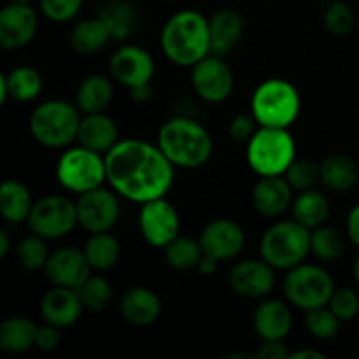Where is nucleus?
Segmentation results:
<instances>
[{
	"label": "nucleus",
	"mask_w": 359,
	"mask_h": 359,
	"mask_svg": "<svg viewBox=\"0 0 359 359\" xmlns=\"http://www.w3.org/2000/svg\"><path fill=\"white\" fill-rule=\"evenodd\" d=\"M60 344H62V332H60L58 326L46 321L44 325L37 326V332H35V347L39 351L51 353V351L58 349Z\"/></svg>",
	"instance_id": "nucleus-44"
},
{
	"label": "nucleus",
	"mask_w": 359,
	"mask_h": 359,
	"mask_svg": "<svg viewBox=\"0 0 359 359\" xmlns=\"http://www.w3.org/2000/svg\"><path fill=\"white\" fill-rule=\"evenodd\" d=\"M293 191L284 175H266L259 177L252 189V205L256 212L265 217H277L291 207Z\"/></svg>",
	"instance_id": "nucleus-20"
},
{
	"label": "nucleus",
	"mask_w": 359,
	"mask_h": 359,
	"mask_svg": "<svg viewBox=\"0 0 359 359\" xmlns=\"http://www.w3.org/2000/svg\"><path fill=\"white\" fill-rule=\"evenodd\" d=\"M259 128L252 114H237L228 126V137L235 144H248Z\"/></svg>",
	"instance_id": "nucleus-43"
},
{
	"label": "nucleus",
	"mask_w": 359,
	"mask_h": 359,
	"mask_svg": "<svg viewBox=\"0 0 359 359\" xmlns=\"http://www.w3.org/2000/svg\"><path fill=\"white\" fill-rule=\"evenodd\" d=\"M42 14L55 23H67L79 14L83 0H39Z\"/></svg>",
	"instance_id": "nucleus-42"
},
{
	"label": "nucleus",
	"mask_w": 359,
	"mask_h": 359,
	"mask_svg": "<svg viewBox=\"0 0 359 359\" xmlns=\"http://www.w3.org/2000/svg\"><path fill=\"white\" fill-rule=\"evenodd\" d=\"M217 269H219V259L212 258V256L209 255H203L196 270H198L202 276H214V273L217 272Z\"/></svg>",
	"instance_id": "nucleus-48"
},
{
	"label": "nucleus",
	"mask_w": 359,
	"mask_h": 359,
	"mask_svg": "<svg viewBox=\"0 0 359 359\" xmlns=\"http://www.w3.org/2000/svg\"><path fill=\"white\" fill-rule=\"evenodd\" d=\"M16 256L18 262H20V265L25 270H28V272H37V270L44 269L51 252H49L48 241L46 238L32 233L18 244Z\"/></svg>",
	"instance_id": "nucleus-37"
},
{
	"label": "nucleus",
	"mask_w": 359,
	"mask_h": 359,
	"mask_svg": "<svg viewBox=\"0 0 359 359\" xmlns=\"http://www.w3.org/2000/svg\"><path fill=\"white\" fill-rule=\"evenodd\" d=\"M77 105L65 100H46L30 116V133L41 146L62 149L77 140L81 114Z\"/></svg>",
	"instance_id": "nucleus-7"
},
{
	"label": "nucleus",
	"mask_w": 359,
	"mask_h": 359,
	"mask_svg": "<svg viewBox=\"0 0 359 359\" xmlns=\"http://www.w3.org/2000/svg\"><path fill=\"white\" fill-rule=\"evenodd\" d=\"M226 359H238V358H245V359H252V358H258L256 354H251V353H230L224 356Z\"/></svg>",
	"instance_id": "nucleus-51"
},
{
	"label": "nucleus",
	"mask_w": 359,
	"mask_h": 359,
	"mask_svg": "<svg viewBox=\"0 0 359 359\" xmlns=\"http://www.w3.org/2000/svg\"><path fill=\"white\" fill-rule=\"evenodd\" d=\"M118 193H112L105 188L91 189L83 193L77 198V223L88 233H100V231H111L118 224L119 200Z\"/></svg>",
	"instance_id": "nucleus-13"
},
{
	"label": "nucleus",
	"mask_w": 359,
	"mask_h": 359,
	"mask_svg": "<svg viewBox=\"0 0 359 359\" xmlns=\"http://www.w3.org/2000/svg\"><path fill=\"white\" fill-rule=\"evenodd\" d=\"M245 160L259 177L284 175L287 167L297 160V142L290 128L259 126L248 142Z\"/></svg>",
	"instance_id": "nucleus-5"
},
{
	"label": "nucleus",
	"mask_w": 359,
	"mask_h": 359,
	"mask_svg": "<svg viewBox=\"0 0 359 359\" xmlns=\"http://www.w3.org/2000/svg\"><path fill=\"white\" fill-rule=\"evenodd\" d=\"M11 2H18V4H32L34 0H11Z\"/></svg>",
	"instance_id": "nucleus-53"
},
{
	"label": "nucleus",
	"mask_w": 359,
	"mask_h": 359,
	"mask_svg": "<svg viewBox=\"0 0 359 359\" xmlns=\"http://www.w3.org/2000/svg\"><path fill=\"white\" fill-rule=\"evenodd\" d=\"M42 76L34 67H16L7 74H0V104L7 98L18 102H32L41 95Z\"/></svg>",
	"instance_id": "nucleus-25"
},
{
	"label": "nucleus",
	"mask_w": 359,
	"mask_h": 359,
	"mask_svg": "<svg viewBox=\"0 0 359 359\" xmlns=\"http://www.w3.org/2000/svg\"><path fill=\"white\" fill-rule=\"evenodd\" d=\"M37 325L23 316L7 318L0 325V349L7 354H23L35 347Z\"/></svg>",
	"instance_id": "nucleus-30"
},
{
	"label": "nucleus",
	"mask_w": 359,
	"mask_h": 359,
	"mask_svg": "<svg viewBox=\"0 0 359 359\" xmlns=\"http://www.w3.org/2000/svg\"><path fill=\"white\" fill-rule=\"evenodd\" d=\"M325 2H333V0H325Z\"/></svg>",
	"instance_id": "nucleus-54"
},
{
	"label": "nucleus",
	"mask_w": 359,
	"mask_h": 359,
	"mask_svg": "<svg viewBox=\"0 0 359 359\" xmlns=\"http://www.w3.org/2000/svg\"><path fill=\"white\" fill-rule=\"evenodd\" d=\"M284 177L290 182L294 191H305V189L314 188L318 182H321V163H316L312 160H297L287 167L284 172Z\"/></svg>",
	"instance_id": "nucleus-40"
},
{
	"label": "nucleus",
	"mask_w": 359,
	"mask_h": 359,
	"mask_svg": "<svg viewBox=\"0 0 359 359\" xmlns=\"http://www.w3.org/2000/svg\"><path fill=\"white\" fill-rule=\"evenodd\" d=\"M359 168L353 158L333 154L321 161V182L333 193H347L358 184Z\"/></svg>",
	"instance_id": "nucleus-28"
},
{
	"label": "nucleus",
	"mask_w": 359,
	"mask_h": 359,
	"mask_svg": "<svg viewBox=\"0 0 359 359\" xmlns=\"http://www.w3.org/2000/svg\"><path fill=\"white\" fill-rule=\"evenodd\" d=\"M191 86L207 104H221L233 91V72L224 62V56L207 55L191 67Z\"/></svg>",
	"instance_id": "nucleus-11"
},
{
	"label": "nucleus",
	"mask_w": 359,
	"mask_h": 359,
	"mask_svg": "<svg viewBox=\"0 0 359 359\" xmlns=\"http://www.w3.org/2000/svg\"><path fill=\"white\" fill-rule=\"evenodd\" d=\"M34 207L30 189L16 179H7L0 186V214L9 223H23Z\"/></svg>",
	"instance_id": "nucleus-29"
},
{
	"label": "nucleus",
	"mask_w": 359,
	"mask_h": 359,
	"mask_svg": "<svg viewBox=\"0 0 359 359\" xmlns=\"http://www.w3.org/2000/svg\"><path fill=\"white\" fill-rule=\"evenodd\" d=\"M77 142L91 151L107 154L119 142L118 125L105 112L86 114L84 118H81Z\"/></svg>",
	"instance_id": "nucleus-24"
},
{
	"label": "nucleus",
	"mask_w": 359,
	"mask_h": 359,
	"mask_svg": "<svg viewBox=\"0 0 359 359\" xmlns=\"http://www.w3.org/2000/svg\"><path fill=\"white\" fill-rule=\"evenodd\" d=\"M256 333L262 340H284L293 328V314L286 302L263 300L252 318Z\"/></svg>",
	"instance_id": "nucleus-22"
},
{
	"label": "nucleus",
	"mask_w": 359,
	"mask_h": 359,
	"mask_svg": "<svg viewBox=\"0 0 359 359\" xmlns=\"http://www.w3.org/2000/svg\"><path fill=\"white\" fill-rule=\"evenodd\" d=\"M302 98L297 86L287 79L263 81L251 97V114L259 126L290 128L300 116Z\"/></svg>",
	"instance_id": "nucleus-4"
},
{
	"label": "nucleus",
	"mask_w": 359,
	"mask_h": 359,
	"mask_svg": "<svg viewBox=\"0 0 359 359\" xmlns=\"http://www.w3.org/2000/svg\"><path fill=\"white\" fill-rule=\"evenodd\" d=\"M158 146L175 168H198L212 156L214 142L200 123L189 118H172L158 132Z\"/></svg>",
	"instance_id": "nucleus-3"
},
{
	"label": "nucleus",
	"mask_w": 359,
	"mask_h": 359,
	"mask_svg": "<svg viewBox=\"0 0 359 359\" xmlns=\"http://www.w3.org/2000/svg\"><path fill=\"white\" fill-rule=\"evenodd\" d=\"M323 23L325 28L335 37H346L353 32L356 25V14L354 9L344 0H333L328 2L325 14H323Z\"/></svg>",
	"instance_id": "nucleus-38"
},
{
	"label": "nucleus",
	"mask_w": 359,
	"mask_h": 359,
	"mask_svg": "<svg viewBox=\"0 0 359 359\" xmlns=\"http://www.w3.org/2000/svg\"><path fill=\"white\" fill-rule=\"evenodd\" d=\"M210 28V53L226 56L233 51L244 35V18L230 7L217 9L209 18Z\"/></svg>",
	"instance_id": "nucleus-21"
},
{
	"label": "nucleus",
	"mask_w": 359,
	"mask_h": 359,
	"mask_svg": "<svg viewBox=\"0 0 359 359\" xmlns=\"http://www.w3.org/2000/svg\"><path fill=\"white\" fill-rule=\"evenodd\" d=\"M114 98V86L109 77L100 74H91L84 77L76 91V105L84 114L105 112Z\"/></svg>",
	"instance_id": "nucleus-27"
},
{
	"label": "nucleus",
	"mask_w": 359,
	"mask_h": 359,
	"mask_svg": "<svg viewBox=\"0 0 359 359\" xmlns=\"http://www.w3.org/2000/svg\"><path fill=\"white\" fill-rule=\"evenodd\" d=\"M130 97L137 104H146V102H149L153 98V86H151V83H147L135 88H130Z\"/></svg>",
	"instance_id": "nucleus-47"
},
{
	"label": "nucleus",
	"mask_w": 359,
	"mask_h": 359,
	"mask_svg": "<svg viewBox=\"0 0 359 359\" xmlns=\"http://www.w3.org/2000/svg\"><path fill=\"white\" fill-rule=\"evenodd\" d=\"M328 307L340 321H353L359 318V294L351 287H335Z\"/></svg>",
	"instance_id": "nucleus-41"
},
{
	"label": "nucleus",
	"mask_w": 359,
	"mask_h": 359,
	"mask_svg": "<svg viewBox=\"0 0 359 359\" xmlns=\"http://www.w3.org/2000/svg\"><path fill=\"white\" fill-rule=\"evenodd\" d=\"M160 46L163 55L175 65H196L210 55L209 18L195 9L177 11L161 28Z\"/></svg>",
	"instance_id": "nucleus-2"
},
{
	"label": "nucleus",
	"mask_w": 359,
	"mask_h": 359,
	"mask_svg": "<svg viewBox=\"0 0 359 359\" xmlns=\"http://www.w3.org/2000/svg\"><path fill=\"white\" fill-rule=\"evenodd\" d=\"M81 302L84 309L90 311H104L111 305L114 291H112L111 283L102 276H90L79 287H77Z\"/></svg>",
	"instance_id": "nucleus-36"
},
{
	"label": "nucleus",
	"mask_w": 359,
	"mask_h": 359,
	"mask_svg": "<svg viewBox=\"0 0 359 359\" xmlns=\"http://www.w3.org/2000/svg\"><path fill=\"white\" fill-rule=\"evenodd\" d=\"M9 249H11V238L7 235V231H0V259L6 258L9 255Z\"/></svg>",
	"instance_id": "nucleus-50"
},
{
	"label": "nucleus",
	"mask_w": 359,
	"mask_h": 359,
	"mask_svg": "<svg viewBox=\"0 0 359 359\" xmlns=\"http://www.w3.org/2000/svg\"><path fill=\"white\" fill-rule=\"evenodd\" d=\"M163 256L170 269L179 270V272H188V270L198 269L203 249L200 245V241L177 235L167 248H163Z\"/></svg>",
	"instance_id": "nucleus-34"
},
{
	"label": "nucleus",
	"mask_w": 359,
	"mask_h": 359,
	"mask_svg": "<svg viewBox=\"0 0 359 359\" xmlns=\"http://www.w3.org/2000/svg\"><path fill=\"white\" fill-rule=\"evenodd\" d=\"M311 233L294 219L279 221L266 228L259 241V256L276 270H290L311 255Z\"/></svg>",
	"instance_id": "nucleus-6"
},
{
	"label": "nucleus",
	"mask_w": 359,
	"mask_h": 359,
	"mask_svg": "<svg viewBox=\"0 0 359 359\" xmlns=\"http://www.w3.org/2000/svg\"><path fill=\"white\" fill-rule=\"evenodd\" d=\"M119 314L132 326H149L160 318L161 300L149 287L135 286L123 294Z\"/></svg>",
	"instance_id": "nucleus-23"
},
{
	"label": "nucleus",
	"mask_w": 359,
	"mask_h": 359,
	"mask_svg": "<svg viewBox=\"0 0 359 359\" xmlns=\"http://www.w3.org/2000/svg\"><path fill=\"white\" fill-rule=\"evenodd\" d=\"M32 233L56 241L69 235L77 226V205L62 195H48L34 202L32 212L27 219Z\"/></svg>",
	"instance_id": "nucleus-10"
},
{
	"label": "nucleus",
	"mask_w": 359,
	"mask_h": 359,
	"mask_svg": "<svg viewBox=\"0 0 359 359\" xmlns=\"http://www.w3.org/2000/svg\"><path fill=\"white\" fill-rule=\"evenodd\" d=\"M256 356L259 359H290L291 353L284 340H262Z\"/></svg>",
	"instance_id": "nucleus-45"
},
{
	"label": "nucleus",
	"mask_w": 359,
	"mask_h": 359,
	"mask_svg": "<svg viewBox=\"0 0 359 359\" xmlns=\"http://www.w3.org/2000/svg\"><path fill=\"white\" fill-rule=\"evenodd\" d=\"M39 18L30 4L9 2L0 11V46L4 49H20L37 35Z\"/></svg>",
	"instance_id": "nucleus-17"
},
{
	"label": "nucleus",
	"mask_w": 359,
	"mask_h": 359,
	"mask_svg": "<svg viewBox=\"0 0 359 359\" xmlns=\"http://www.w3.org/2000/svg\"><path fill=\"white\" fill-rule=\"evenodd\" d=\"M56 181L63 189L76 195L100 188L107 181L105 154L88 149L81 144L65 149L56 163Z\"/></svg>",
	"instance_id": "nucleus-8"
},
{
	"label": "nucleus",
	"mask_w": 359,
	"mask_h": 359,
	"mask_svg": "<svg viewBox=\"0 0 359 359\" xmlns=\"http://www.w3.org/2000/svg\"><path fill=\"white\" fill-rule=\"evenodd\" d=\"M105 168L112 189L140 205L163 198L175 179V167L160 146L139 139L119 140L105 154Z\"/></svg>",
	"instance_id": "nucleus-1"
},
{
	"label": "nucleus",
	"mask_w": 359,
	"mask_h": 359,
	"mask_svg": "<svg viewBox=\"0 0 359 359\" xmlns=\"http://www.w3.org/2000/svg\"><path fill=\"white\" fill-rule=\"evenodd\" d=\"M353 276H354V280L359 284V255L356 256V259H354L353 263Z\"/></svg>",
	"instance_id": "nucleus-52"
},
{
	"label": "nucleus",
	"mask_w": 359,
	"mask_h": 359,
	"mask_svg": "<svg viewBox=\"0 0 359 359\" xmlns=\"http://www.w3.org/2000/svg\"><path fill=\"white\" fill-rule=\"evenodd\" d=\"M84 255H86L91 269L97 272H107L119 262L121 245L111 231L91 233L84 245Z\"/></svg>",
	"instance_id": "nucleus-33"
},
{
	"label": "nucleus",
	"mask_w": 359,
	"mask_h": 359,
	"mask_svg": "<svg viewBox=\"0 0 359 359\" xmlns=\"http://www.w3.org/2000/svg\"><path fill=\"white\" fill-rule=\"evenodd\" d=\"M273 266L269 265L263 258L244 259L231 269L228 276V284L235 294L248 300L269 297L276 286V273Z\"/></svg>",
	"instance_id": "nucleus-14"
},
{
	"label": "nucleus",
	"mask_w": 359,
	"mask_h": 359,
	"mask_svg": "<svg viewBox=\"0 0 359 359\" xmlns=\"http://www.w3.org/2000/svg\"><path fill=\"white\" fill-rule=\"evenodd\" d=\"M291 359H325V354L316 349H300L291 353Z\"/></svg>",
	"instance_id": "nucleus-49"
},
{
	"label": "nucleus",
	"mask_w": 359,
	"mask_h": 359,
	"mask_svg": "<svg viewBox=\"0 0 359 359\" xmlns=\"http://www.w3.org/2000/svg\"><path fill=\"white\" fill-rule=\"evenodd\" d=\"M291 214L293 219L300 224L307 226L309 230L323 226L330 216V203L321 191H316L314 188L298 191V195L291 203Z\"/></svg>",
	"instance_id": "nucleus-31"
},
{
	"label": "nucleus",
	"mask_w": 359,
	"mask_h": 359,
	"mask_svg": "<svg viewBox=\"0 0 359 359\" xmlns=\"http://www.w3.org/2000/svg\"><path fill=\"white\" fill-rule=\"evenodd\" d=\"M346 251V238L337 228L318 226L311 233V252L321 262H337Z\"/></svg>",
	"instance_id": "nucleus-35"
},
{
	"label": "nucleus",
	"mask_w": 359,
	"mask_h": 359,
	"mask_svg": "<svg viewBox=\"0 0 359 359\" xmlns=\"http://www.w3.org/2000/svg\"><path fill=\"white\" fill-rule=\"evenodd\" d=\"M283 290L287 304L305 312L328 305L335 291V283L323 266L300 263L287 270Z\"/></svg>",
	"instance_id": "nucleus-9"
},
{
	"label": "nucleus",
	"mask_w": 359,
	"mask_h": 359,
	"mask_svg": "<svg viewBox=\"0 0 359 359\" xmlns=\"http://www.w3.org/2000/svg\"><path fill=\"white\" fill-rule=\"evenodd\" d=\"M111 39L112 37L109 34L107 27L98 18H90V20L79 21V23L74 25L69 35L70 48L77 55L84 56H90L102 51L109 44Z\"/></svg>",
	"instance_id": "nucleus-32"
},
{
	"label": "nucleus",
	"mask_w": 359,
	"mask_h": 359,
	"mask_svg": "<svg viewBox=\"0 0 359 359\" xmlns=\"http://www.w3.org/2000/svg\"><path fill=\"white\" fill-rule=\"evenodd\" d=\"M139 228L144 241L153 248H167L181 235L179 212L167 198H156L142 203L139 212Z\"/></svg>",
	"instance_id": "nucleus-12"
},
{
	"label": "nucleus",
	"mask_w": 359,
	"mask_h": 359,
	"mask_svg": "<svg viewBox=\"0 0 359 359\" xmlns=\"http://www.w3.org/2000/svg\"><path fill=\"white\" fill-rule=\"evenodd\" d=\"M112 79L130 88L151 83L154 76V60L149 51L135 44H126L114 51L109 62Z\"/></svg>",
	"instance_id": "nucleus-15"
},
{
	"label": "nucleus",
	"mask_w": 359,
	"mask_h": 359,
	"mask_svg": "<svg viewBox=\"0 0 359 359\" xmlns=\"http://www.w3.org/2000/svg\"><path fill=\"white\" fill-rule=\"evenodd\" d=\"M83 302L77 290L55 286L42 297L41 316L46 323L58 326L60 330L76 325L83 314Z\"/></svg>",
	"instance_id": "nucleus-19"
},
{
	"label": "nucleus",
	"mask_w": 359,
	"mask_h": 359,
	"mask_svg": "<svg viewBox=\"0 0 359 359\" xmlns=\"http://www.w3.org/2000/svg\"><path fill=\"white\" fill-rule=\"evenodd\" d=\"M198 241L203 255L212 256L219 262H228L242 252L245 245V233L237 221L219 217L203 226Z\"/></svg>",
	"instance_id": "nucleus-16"
},
{
	"label": "nucleus",
	"mask_w": 359,
	"mask_h": 359,
	"mask_svg": "<svg viewBox=\"0 0 359 359\" xmlns=\"http://www.w3.org/2000/svg\"><path fill=\"white\" fill-rule=\"evenodd\" d=\"M340 319L333 314L328 305L305 311V326L309 333L318 340H332L340 328Z\"/></svg>",
	"instance_id": "nucleus-39"
},
{
	"label": "nucleus",
	"mask_w": 359,
	"mask_h": 359,
	"mask_svg": "<svg viewBox=\"0 0 359 359\" xmlns=\"http://www.w3.org/2000/svg\"><path fill=\"white\" fill-rule=\"evenodd\" d=\"M97 18L107 27L114 41H125L139 25V11L130 0H107L98 9Z\"/></svg>",
	"instance_id": "nucleus-26"
},
{
	"label": "nucleus",
	"mask_w": 359,
	"mask_h": 359,
	"mask_svg": "<svg viewBox=\"0 0 359 359\" xmlns=\"http://www.w3.org/2000/svg\"><path fill=\"white\" fill-rule=\"evenodd\" d=\"M358 319H359V318H358Z\"/></svg>",
	"instance_id": "nucleus-55"
},
{
	"label": "nucleus",
	"mask_w": 359,
	"mask_h": 359,
	"mask_svg": "<svg viewBox=\"0 0 359 359\" xmlns=\"http://www.w3.org/2000/svg\"><path fill=\"white\" fill-rule=\"evenodd\" d=\"M346 231L349 241L359 249V202L349 210V216H347V223H346Z\"/></svg>",
	"instance_id": "nucleus-46"
},
{
	"label": "nucleus",
	"mask_w": 359,
	"mask_h": 359,
	"mask_svg": "<svg viewBox=\"0 0 359 359\" xmlns=\"http://www.w3.org/2000/svg\"><path fill=\"white\" fill-rule=\"evenodd\" d=\"M91 266L88 262L84 249L60 248L51 252L44 272L53 286L72 287L77 290L88 277L91 276Z\"/></svg>",
	"instance_id": "nucleus-18"
}]
</instances>
